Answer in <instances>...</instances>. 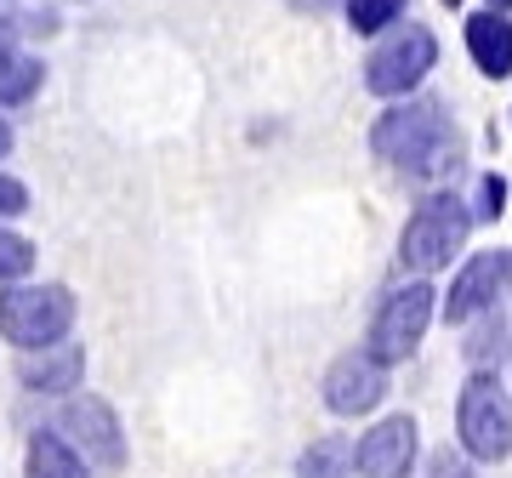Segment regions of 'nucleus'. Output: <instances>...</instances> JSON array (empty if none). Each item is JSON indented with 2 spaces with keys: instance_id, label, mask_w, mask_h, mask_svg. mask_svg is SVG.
<instances>
[{
  "instance_id": "f257e3e1",
  "label": "nucleus",
  "mask_w": 512,
  "mask_h": 478,
  "mask_svg": "<svg viewBox=\"0 0 512 478\" xmlns=\"http://www.w3.org/2000/svg\"><path fill=\"white\" fill-rule=\"evenodd\" d=\"M370 148H376V160L399 166L416 183H439V177L461 171V137L439 97H399V103H387L382 120L370 126Z\"/></svg>"
},
{
  "instance_id": "f03ea898",
  "label": "nucleus",
  "mask_w": 512,
  "mask_h": 478,
  "mask_svg": "<svg viewBox=\"0 0 512 478\" xmlns=\"http://www.w3.org/2000/svg\"><path fill=\"white\" fill-rule=\"evenodd\" d=\"M478 211L467 200H461L456 188H439V194H427V200L410 211V222H404L399 234V262L410 268V274H439V268H450V262L461 257V245H467V234H473Z\"/></svg>"
},
{
  "instance_id": "7ed1b4c3",
  "label": "nucleus",
  "mask_w": 512,
  "mask_h": 478,
  "mask_svg": "<svg viewBox=\"0 0 512 478\" xmlns=\"http://www.w3.org/2000/svg\"><path fill=\"white\" fill-rule=\"evenodd\" d=\"M456 439L467 461H507L512 456V387L495 370H473L456 399Z\"/></svg>"
},
{
  "instance_id": "20e7f679",
  "label": "nucleus",
  "mask_w": 512,
  "mask_h": 478,
  "mask_svg": "<svg viewBox=\"0 0 512 478\" xmlns=\"http://www.w3.org/2000/svg\"><path fill=\"white\" fill-rule=\"evenodd\" d=\"M74 331L69 285H0V336L12 348H52Z\"/></svg>"
},
{
  "instance_id": "39448f33",
  "label": "nucleus",
  "mask_w": 512,
  "mask_h": 478,
  "mask_svg": "<svg viewBox=\"0 0 512 478\" xmlns=\"http://www.w3.org/2000/svg\"><path fill=\"white\" fill-rule=\"evenodd\" d=\"M433 313H439V291H433L421 274L410 279V285H393V291L382 296L376 319H370L365 348L376 353L382 365H404V359L421 348V336H427V325H433Z\"/></svg>"
},
{
  "instance_id": "423d86ee",
  "label": "nucleus",
  "mask_w": 512,
  "mask_h": 478,
  "mask_svg": "<svg viewBox=\"0 0 512 478\" xmlns=\"http://www.w3.org/2000/svg\"><path fill=\"white\" fill-rule=\"evenodd\" d=\"M439 63V40L427 23H410V29H393V35L376 40V52L365 57V92L370 97H387V103H399V97H416V86L433 74Z\"/></svg>"
},
{
  "instance_id": "0eeeda50",
  "label": "nucleus",
  "mask_w": 512,
  "mask_h": 478,
  "mask_svg": "<svg viewBox=\"0 0 512 478\" xmlns=\"http://www.w3.org/2000/svg\"><path fill=\"white\" fill-rule=\"evenodd\" d=\"M57 433L92 467H126V427H120L109 399H97V393H74L57 416Z\"/></svg>"
},
{
  "instance_id": "6e6552de",
  "label": "nucleus",
  "mask_w": 512,
  "mask_h": 478,
  "mask_svg": "<svg viewBox=\"0 0 512 478\" xmlns=\"http://www.w3.org/2000/svg\"><path fill=\"white\" fill-rule=\"evenodd\" d=\"M507 279H512V251H478V257H467L456 268V279H450L439 313L450 319V325H473L478 313L501 308Z\"/></svg>"
},
{
  "instance_id": "1a4fd4ad",
  "label": "nucleus",
  "mask_w": 512,
  "mask_h": 478,
  "mask_svg": "<svg viewBox=\"0 0 512 478\" xmlns=\"http://www.w3.org/2000/svg\"><path fill=\"white\" fill-rule=\"evenodd\" d=\"M319 393H325V405L336 410V416H370V410L387 399V365L370 348L342 353V359H330Z\"/></svg>"
},
{
  "instance_id": "9d476101",
  "label": "nucleus",
  "mask_w": 512,
  "mask_h": 478,
  "mask_svg": "<svg viewBox=\"0 0 512 478\" xmlns=\"http://www.w3.org/2000/svg\"><path fill=\"white\" fill-rule=\"evenodd\" d=\"M421 456V427L416 416H382L365 427V439L353 444V467L359 478H410Z\"/></svg>"
},
{
  "instance_id": "9b49d317",
  "label": "nucleus",
  "mask_w": 512,
  "mask_h": 478,
  "mask_svg": "<svg viewBox=\"0 0 512 478\" xmlns=\"http://www.w3.org/2000/svg\"><path fill=\"white\" fill-rule=\"evenodd\" d=\"M18 382L29 393H74L86 382V348L80 342H52V348H29L18 359Z\"/></svg>"
},
{
  "instance_id": "f8f14e48",
  "label": "nucleus",
  "mask_w": 512,
  "mask_h": 478,
  "mask_svg": "<svg viewBox=\"0 0 512 478\" xmlns=\"http://www.w3.org/2000/svg\"><path fill=\"white\" fill-rule=\"evenodd\" d=\"M467 57H473V69L484 80H507L512 74V12H473L467 18Z\"/></svg>"
},
{
  "instance_id": "ddd939ff",
  "label": "nucleus",
  "mask_w": 512,
  "mask_h": 478,
  "mask_svg": "<svg viewBox=\"0 0 512 478\" xmlns=\"http://www.w3.org/2000/svg\"><path fill=\"white\" fill-rule=\"evenodd\" d=\"M23 467H29V478H92L86 456H80V450H74L57 427L29 433V456H23Z\"/></svg>"
},
{
  "instance_id": "4468645a",
  "label": "nucleus",
  "mask_w": 512,
  "mask_h": 478,
  "mask_svg": "<svg viewBox=\"0 0 512 478\" xmlns=\"http://www.w3.org/2000/svg\"><path fill=\"white\" fill-rule=\"evenodd\" d=\"M40 80H46V69H40L35 52H23L18 40L0 52V109H18V103H29V97L40 92Z\"/></svg>"
},
{
  "instance_id": "2eb2a0df",
  "label": "nucleus",
  "mask_w": 512,
  "mask_h": 478,
  "mask_svg": "<svg viewBox=\"0 0 512 478\" xmlns=\"http://www.w3.org/2000/svg\"><path fill=\"white\" fill-rule=\"evenodd\" d=\"M507 348H512V331H507V313L501 308L478 313L473 325H467V342H461V353H467V365L473 370H490Z\"/></svg>"
},
{
  "instance_id": "dca6fc26",
  "label": "nucleus",
  "mask_w": 512,
  "mask_h": 478,
  "mask_svg": "<svg viewBox=\"0 0 512 478\" xmlns=\"http://www.w3.org/2000/svg\"><path fill=\"white\" fill-rule=\"evenodd\" d=\"M353 444L325 433V439H313L302 456H296V478H353Z\"/></svg>"
},
{
  "instance_id": "f3484780",
  "label": "nucleus",
  "mask_w": 512,
  "mask_h": 478,
  "mask_svg": "<svg viewBox=\"0 0 512 478\" xmlns=\"http://www.w3.org/2000/svg\"><path fill=\"white\" fill-rule=\"evenodd\" d=\"M29 274H35V245L0 222V285H23Z\"/></svg>"
},
{
  "instance_id": "a211bd4d",
  "label": "nucleus",
  "mask_w": 512,
  "mask_h": 478,
  "mask_svg": "<svg viewBox=\"0 0 512 478\" xmlns=\"http://www.w3.org/2000/svg\"><path fill=\"white\" fill-rule=\"evenodd\" d=\"M404 0H348V23L359 35H387L393 23H399Z\"/></svg>"
},
{
  "instance_id": "6ab92c4d",
  "label": "nucleus",
  "mask_w": 512,
  "mask_h": 478,
  "mask_svg": "<svg viewBox=\"0 0 512 478\" xmlns=\"http://www.w3.org/2000/svg\"><path fill=\"white\" fill-rule=\"evenodd\" d=\"M473 211H478V222H495L501 217V211H507V177H484V183H478V200H473Z\"/></svg>"
},
{
  "instance_id": "aec40b11",
  "label": "nucleus",
  "mask_w": 512,
  "mask_h": 478,
  "mask_svg": "<svg viewBox=\"0 0 512 478\" xmlns=\"http://www.w3.org/2000/svg\"><path fill=\"white\" fill-rule=\"evenodd\" d=\"M23 211H29V188H23L18 177H6V171H0V222L23 217Z\"/></svg>"
},
{
  "instance_id": "412c9836",
  "label": "nucleus",
  "mask_w": 512,
  "mask_h": 478,
  "mask_svg": "<svg viewBox=\"0 0 512 478\" xmlns=\"http://www.w3.org/2000/svg\"><path fill=\"white\" fill-rule=\"evenodd\" d=\"M427 478H461V461L450 456V450H444V456L427 461Z\"/></svg>"
},
{
  "instance_id": "4be33fe9",
  "label": "nucleus",
  "mask_w": 512,
  "mask_h": 478,
  "mask_svg": "<svg viewBox=\"0 0 512 478\" xmlns=\"http://www.w3.org/2000/svg\"><path fill=\"white\" fill-rule=\"evenodd\" d=\"M6 154H12V126L0 120V160H6Z\"/></svg>"
},
{
  "instance_id": "5701e85b",
  "label": "nucleus",
  "mask_w": 512,
  "mask_h": 478,
  "mask_svg": "<svg viewBox=\"0 0 512 478\" xmlns=\"http://www.w3.org/2000/svg\"><path fill=\"white\" fill-rule=\"evenodd\" d=\"M6 46H12V29H6V23H0V52H6Z\"/></svg>"
},
{
  "instance_id": "b1692460",
  "label": "nucleus",
  "mask_w": 512,
  "mask_h": 478,
  "mask_svg": "<svg viewBox=\"0 0 512 478\" xmlns=\"http://www.w3.org/2000/svg\"><path fill=\"white\" fill-rule=\"evenodd\" d=\"M484 6H495V12H512V0H484Z\"/></svg>"
},
{
  "instance_id": "393cba45",
  "label": "nucleus",
  "mask_w": 512,
  "mask_h": 478,
  "mask_svg": "<svg viewBox=\"0 0 512 478\" xmlns=\"http://www.w3.org/2000/svg\"><path fill=\"white\" fill-rule=\"evenodd\" d=\"M461 478H473V467H461Z\"/></svg>"
},
{
  "instance_id": "a878e982",
  "label": "nucleus",
  "mask_w": 512,
  "mask_h": 478,
  "mask_svg": "<svg viewBox=\"0 0 512 478\" xmlns=\"http://www.w3.org/2000/svg\"><path fill=\"white\" fill-rule=\"evenodd\" d=\"M507 296H512V279H507Z\"/></svg>"
}]
</instances>
